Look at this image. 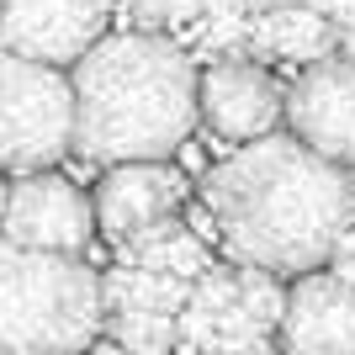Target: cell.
Returning a JSON list of instances; mask_svg holds the SVG:
<instances>
[{
    "label": "cell",
    "instance_id": "1",
    "mask_svg": "<svg viewBox=\"0 0 355 355\" xmlns=\"http://www.w3.org/2000/svg\"><path fill=\"white\" fill-rule=\"evenodd\" d=\"M207 207L244 266L313 270L350 234L355 191L340 164L297 138H260L207 175Z\"/></svg>",
    "mask_w": 355,
    "mask_h": 355
},
{
    "label": "cell",
    "instance_id": "2",
    "mask_svg": "<svg viewBox=\"0 0 355 355\" xmlns=\"http://www.w3.org/2000/svg\"><path fill=\"white\" fill-rule=\"evenodd\" d=\"M74 101H80L74 148L117 170L170 159L196 128L202 85L175 43L154 32H117L74 64Z\"/></svg>",
    "mask_w": 355,
    "mask_h": 355
},
{
    "label": "cell",
    "instance_id": "3",
    "mask_svg": "<svg viewBox=\"0 0 355 355\" xmlns=\"http://www.w3.org/2000/svg\"><path fill=\"white\" fill-rule=\"evenodd\" d=\"M106 313V282L74 254L0 250V350L6 355H74Z\"/></svg>",
    "mask_w": 355,
    "mask_h": 355
},
{
    "label": "cell",
    "instance_id": "4",
    "mask_svg": "<svg viewBox=\"0 0 355 355\" xmlns=\"http://www.w3.org/2000/svg\"><path fill=\"white\" fill-rule=\"evenodd\" d=\"M80 138V101L74 80L32 59H0V159L16 180L43 175Z\"/></svg>",
    "mask_w": 355,
    "mask_h": 355
},
{
    "label": "cell",
    "instance_id": "5",
    "mask_svg": "<svg viewBox=\"0 0 355 355\" xmlns=\"http://www.w3.org/2000/svg\"><path fill=\"white\" fill-rule=\"evenodd\" d=\"M96 228H101L96 207L64 175H21L6 196V244L11 250L74 254L90 244Z\"/></svg>",
    "mask_w": 355,
    "mask_h": 355
},
{
    "label": "cell",
    "instance_id": "6",
    "mask_svg": "<svg viewBox=\"0 0 355 355\" xmlns=\"http://www.w3.org/2000/svg\"><path fill=\"white\" fill-rule=\"evenodd\" d=\"M286 122L292 138L324 154L329 164H355V59H324L297 74L286 90Z\"/></svg>",
    "mask_w": 355,
    "mask_h": 355
},
{
    "label": "cell",
    "instance_id": "7",
    "mask_svg": "<svg viewBox=\"0 0 355 355\" xmlns=\"http://www.w3.org/2000/svg\"><path fill=\"white\" fill-rule=\"evenodd\" d=\"M106 11L112 0H6L0 16V37L6 53L32 64H64V59H85L90 48L101 43Z\"/></svg>",
    "mask_w": 355,
    "mask_h": 355
},
{
    "label": "cell",
    "instance_id": "8",
    "mask_svg": "<svg viewBox=\"0 0 355 355\" xmlns=\"http://www.w3.org/2000/svg\"><path fill=\"white\" fill-rule=\"evenodd\" d=\"M180 191H186V180L170 164H117V170H106L101 191H96V223L106 239L133 250L148 228L170 223V212L180 207Z\"/></svg>",
    "mask_w": 355,
    "mask_h": 355
},
{
    "label": "cell",
    "instance_id": "9",
    "mask_svg": "<svg viewBox=\"0 0 355 355\" xmlns=\"http://www.w3.org/2000/svg\"><path fill=\"white\" fill-rule=\"evenodd\" d=\"M286 112L270 74L250 59H223L202 74V117L223 138H266L270 122Z\"/></svg>",
    "mask_w": 355,
    "mask_h": 355
},
{
    "label": "cell",
    "instance_id": "10",
    "mask_svg": "<svg viewBox=\"0 0 355 355\" xmlns=\"http://www.w3.org/2000/svg\"><path fill=\"white\" fill-rule=\"evenodd\" d=\"M286 355H355V292L334 276H302L282 324Z\"/></svg>",
    "mask_w": 355,
    "mask_h": 355
},
{
    "label": "cell",
    "instance_id": "11",
    "mask_svg": "<svg viewBox=\"0 0 355 355\" xmlns=\"http://www.w3.org/2000/svg\"><path fill=\"white\" fill-rule=\"evenodd\" d=\"M250 53L254 59H286V64H324L334 53V21L313 6H282L260 11L250 21Z\"/></svg>",
    "mask_w": 355,
    "mask_h": 355
},
{
    "label": "cell",
    "instance_id": "12",
    "mask_svg": "<svg viewBox=\"0 0 355 355\" xmlns=\"http://www.w3.org/2000/svg\"><path fill=\"white\" fill-rule=\"evenodd\" d=\"M196 286L180 276H159L144 266H117L106 270V313H186Z\"/></svg>",
    "mask_w": 355,
    "mask_h": 355
},
{
    "label": "cell",
    "instance_id": "13",
    "mask_svg": "<svg viewBox=\"0 0 355 355\" xmlns=\"http://www.w3.org/2000/svg\"><path fill=\"white\" fill-rule=\"evenodd\" d=\"M133 266L159 270V276H180V282L196 286L207 276V250H202V239H191L175 218H170V223H159V228H148V234L133 244Z\"/></svg>",
    "mask_w": 355,
    "mask_h": 355
},
{
    "label": "cell",
    "instance_id": "14",
    "mask_svg": "<svg viewBox=\"0 0 355 355\" xmlns=\"http://www.w3.org/2000/svg\"><path fill=\"white\" fill-rule=\"evenodd\" d=\"M112 340L128 355H170V345L180 340L175 313H112Z\"/></svg>",
    "mask_w": 355,
    "mask_h": 355
},
{
    "label": "cell",
    "instance_id": "15",
    "mask_svg": "<svg viewBox=\"0 0 355 355\" xmlns=\"http://www.w3.org/2000/svg\"><path fill=\"white\" fill-rule=\"evenodd\" d=\"M286 302H292V292H282V286L270 282V270H260V266L239 270V308L250 313L260 329H282L286 324Z\"/></svg>",
    "mask_w": 355,
    "mask_h": 355
},
{
    "label": "cell",
    "instance_id": "16",
    "mask_svg": "<svg viewBox=\"0 0 355 355\" xmlns=\"http://www.w3.org/2000/svg\"><path fill=\"white\" fill-rule=\"evenodd\" d=\"M180 340L191 345V350L212 355V345H218V313H207L202 302H191V308L180 313Z\"/></svg>",
    "mask_w": 355,
    "mask_h": 355
},
{
    "label": "cell",
    "instance_id": "17",
    "mask_svg": "<svg viewBox=\"0 0 355 355\" xmlns=\"http://www.w3.org/2000/svg\"><path fill=\"white\" fill-rule=\"evenodd\" d=\"M329 276L355 292V223H350V234L340 239V250H334V270H329Z\"/></svg>",
    "mask_w": 355,
    "mask_h": 355
},
{
    "label": "cell",
    "instance_id": "18",
    "mask_svg": "<svg viewBox=\"0 0 355 355\" xmlns=\"http://www.w3.org/2000/svg\"><path fill=\"white\" fill-rule=\"evenodd\" d=\"M318 16H329L340 32H355V0H308Z\"/></svg>",
    "mask_w": 355,
    "mask_h": 355
},
{
    "label": "cell",
    "instance_id": "19",
    "mask_svg": "<svg viewBox=\"0 0 355 355\" xmlns=\"http://www.w3.org/2000/svg\"><path fill=\"white\" fill-rule=\"evenodd\" d=\"M122 16H133L138 27H164V0H122Z\"/></svg>",
    "mask_w": 355,
    "mask_h": 355
},
{
    "label": "cell",
    "instance_id": "20",
    "mask_svg": "<svg viewBox=\"0 0 355 355\" xmlns=\"http://www.w3.org/2000/svg\"><path fill=\"white\" fill-rule=\"evenodd\" d=\"M196 16H207V0H164V27H186Z\"/></svg>",
    "mask_w": 355,
    "mask_h": 355
},
{
    "label": "cell",
    "instance_id": "21",
    "mask_svg": "<svg viewBox=\"0 0 355 355\" xmlns=\"http://www.w3.org/2000/svg\"><path fill=\"white\" fill-rule=\"evenodd\" d=\"M250 6H254V16H260V11H282V6H308V0H250Z\"/></svg>",
    "mask_w": 355,
    "mask_h": 355
},
{
    "label": "cell",
    "instance_id": "22",
    "mask_svg": "<svg viewBox=\"0 0 355 355\" xmlns=\"http://www.w3.org/2000/svg\"><path fill=\"white\" fill-rule=\"evenodd\" d=\"M234 355H276L270 345H254V350H234Z\"/></svg>",
    "mask_w": 355,
    "mask_h": 355
},
{
    "label": "cell",
    "instance_id": "23",
    "mask_svg": "<svg viewBox=\"0 0 355 355\" xmlns=\"http://www.w3.org/2000/svg\"><path fill=\"white\" fill-rule=\"evenodd\" d=\"M345 59H355V32H345Z\"/></svg>",
    "mask_w": 355,
    "mask_h": 355
}]
</instances>
